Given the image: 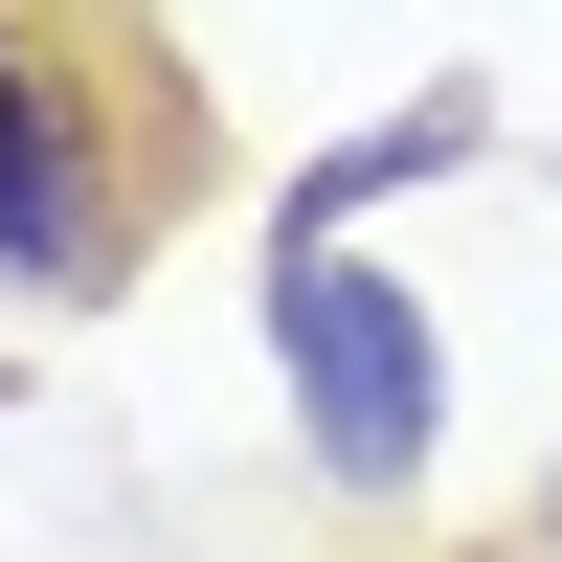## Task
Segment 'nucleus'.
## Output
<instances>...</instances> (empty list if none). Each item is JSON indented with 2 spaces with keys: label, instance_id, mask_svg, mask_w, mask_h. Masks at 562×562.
Masks as SVG:
<instances>
[{
  "label": "nucleus",
  "instance_id": "obj_2",
  "mask_svg": "<svg viewBox=\"0 0 562 562\" xmlns=\"http://www.w3.org/2000/svg\"><path fill=\"white\" fill-rule=\"evenodd\" d=\"M135 270V180L90 158V113H45L23 68H0V293H45V315H90Z\"/></svg>",
  "mask_w": 562,
  "mask_h": 562
},
{
  "label": "nucleus",
  "instance_id": "obj_1",
  "mask_svg": "<svg viewBox=\"0 0 562 562\" xmlns=\"http://www.w3.org/2000/svg\"><path fill=\"white\" fill-rule=\"evenodd\" d=\"M248 315H270V383H293L315 495H428V473H450V338H428V293H405L383 248H338V225H270Z\"/></svg>",
  "mask_w": 562,
  "mask_h": 562
},
{
  "label": "nucleus",
  "instance_id": "obj_3",
  "mask_svg": "<svg viewBox=\"0 0 562 562\" xmlns=\"http://www.w3.org/2000/svg\"><path fill=\"white\" fill-rule=\"evenodd\" d=\"M495 158V90L450 68V90H405V113H360L338 158H293V225H360V203H405V180H473Z\"/></svg>",
  "mask_w": 562,
  "mask_h": 562
},
{
  "label": "nucleus",
  "instance_id": "obj_4",
  "mask_svg": "<svg viewBox=\"0 0 562 562\" xmlns=\"http://www.w3.org/2000/svg\"><path fill=\"white\" fill-rule=\"evenodd\" d=\"M0 68H23V45H0Z\"/></svg>",
  "mask_w": 562,
  "mask_h": 562
}]
</instances>
